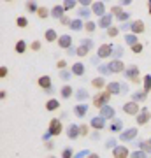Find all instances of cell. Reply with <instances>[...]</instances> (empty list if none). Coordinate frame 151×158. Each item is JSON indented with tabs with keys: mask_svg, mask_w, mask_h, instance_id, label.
I'll return each instance as SVG.
<instances>
[{
	"mask_svg": "<svg viewBox=\"0 0 151 158\" xmlns=\"http://www.w3.org/2000/svg\"><path fill=\"white\" fill-rule=\"evenodd\" d=\"M109 98H111V93H109L107 90L106 91H100V93H97V95L93 97V106L99 107V109L106 107L107 102H109Z\"/></svg>",
	"mask_w": 151,
	"mask_h": 158,
	"instance_id": "cell-1",
	"label": "cell"
},
{
	"mask_svg": "<svg viewBox=\"0 0 151 158\" xmlns=\"http://www.w3.org/2000/svg\"><path fill=\"white\" fill-rule=\"evenodd\" d=\"M111 95H120V91H125L127 90V86L123 85V83H118V81H112V83H109L106 88Z\"/></svg>",
	"mask_w": 151,
	"mask_h": 158,
	"instance_id": "cell-2",
	"label": "cell"
},
{
	"mask_svg": "<svg viewBox=\"0 0 151 158\" xmlns=\"http://www.w3.org/2000/svg\"><path fill=\"white\" fill-rule=\"evenodd\" d=\"M62 121L58 118H55V119H51L49 121V128H48V132H49L51 135H60L62 134Z\"/></svg>",
	"mask_w": 151,
	"mask_h": 158,
	"instance_id": "cell-3",
	"label": "cell"
},
{
	"mask_svg": "<svg viewBox=\"0 0 151 158\" xmlns=\"http://www.w3.org/2000/svg\"><path fill=\"white\" fill-rule=\"evenodd\" d=\"M123 111L127 114H130V116H137V114L141 113V109H139V106H137V102H127V104H125L123 106Z\"/></svg>",
	"mask_w": 151,
	"mask_h": 158,
	"instance_id": "cell-4",
	"label": "cell"
},
{
	"mask_svg": "<svg viewBox=\"0 0 151 158\" xmlns=\"http://www.w3.org/2000/svg\"><path fill=\"white\" fill-rule=\"evenodd\" d=\"M109 69H111V74H120V72H125V65L121 60H112L109 63Z\"/></svg>",
	"mask_w": 151,
	"mask_h": 158,
	"instance_id": "cell-5",
	"label": "cell"
},
{
	"mask_svg": "<svg viewBox=\"0 0 151 158\" xmlns=\"http://www.w3.org/2000/svg\"><path fill=\"white\" fill-rule=\"evenodd\" d=\"M135 137H137V128H128V130H125V132L120 134V139L121 141H134Z\"/></svg>",
	"mask_w": 151,
	"mask_h": 158,
	"instance_id": "cell-6",
	"label": "cell"
},
{
	"mask_svg": "<svg viewBox=\"0 0 151 158\" xmlns=\"http://www.w3.org/2000/svg\"><path fill=\"white\" fill-rule=\"evenodd\" d=\"M112 44H102L100 48H99V58H109L112 53Z\"/></svg>",
	"mask_w": 151,
	"mask_h": 158,
	"instance_id": "cell-7",
	"label": "cell"
},
{
	"mask_svg": "<svg viewBox=\"0 0 151 158\" xmlns=\"http://www.w3.org/2000/svg\"><path fill=\"white\" fill-rule=\"evenodd\" d=\"M67 135L69 139H78L79 135H81V127H78V125H69L67 127Z\"/></svg>",
	"mask_w": 151,
	"mask_h": 158,
	"instance_id": "cell-8",
	"label": "cell"
},
{
	"mask_svg": "<svg viewBox=\"0 0 151 158\" xmlns=\"http://www.w3.org/2000/svg\"><path fill=\"white\" fill-rule=\"evenodd\" d=\"M123 74H125L128 79H134V81H137V79H139V69L135 67V65H130V67H127Z\"/></svg>",
	"mask_w": 151,
	"mask_h": 158,
	"instance_id": "cell-9",
	"label": "cell"
},
{
	"mask_svg": "<svg viewBox=\"0 0 151 158\" xmlns=\"http://www.w3.org/2000/svg\"><path fill=\"white\" fill-rule=\"evenodd\" d=\"M135 118H137V123H139V125L148 123V121H149V111H148V107H142V109H141V113L137 114Z\"/></svg>",
	"mask_w": 151,
	"mask_h": 158,
	"instance_id": "cell-10",
	"label": "cell"
},
{
	"mask_svg": "<svg viewBox=\"0 0 151 158\" xmlns=\"http://www.w3.org/2000/svg\"><path fill=\"white\" fill-rule=\"evenodd\" d=\"M91 128H95V130H102V128H106V119L100 118V116H95V118H91Z\"/></svg>",
	"mask_w": 151,
	"mask_h": 158,
	"instance_id": "cell-11",
	"label": "cell"
},
{
	"mask_svg": "<svg viewBox=\"0 0 151 158\" xmlns=\"http://www.w3.org/2000/svg\"><path fill=\"white\" fill-rule=\"evenodd\" d=\"M91 11L95 12L97 16H106V6H104V2H95L93 6H91Z\"/></svg>",
	"mask_w": 151,
	"mask_h": 158,
	"instance_id": "cell-12",
	"label": "cell"
},
{
	"mask_svg": "<svg viewBox=\"0 0 151 158\" xmlns=\"http://www.w3.org/2000/svg\"><path fill=\"white\" fill-rule=\"evenodd\" d=\"M112 155H114V158H127L128 156V149L125 146H116L112 149Z\"/></svg>",
	"mask_w": 151,
	"mask_h": 158,
	"instance_id": "cell-13",
	"label": "cell"
},
{
	"mask_svg": "<svg viewBox=\"0 0 151 158\" xmlns=\"http://www.w3.org/2000/svg\"><path fill=\"white\" fill-rule=\"evenodd\" d=\"M70 44H72V37H70V35H62V37H58V46H60V48L70 49Z\"/></svg>",
	"mask_w": 151,
	"mask_h": 158,
	"instance_id": "cell-14",
	"label": "cell"
},
{
	"mask_svg": "<svg viewBox=\"0 0 151 158\" xmlns=\"http://www.w3.org/2000/svg\"><path fill=\"white\" fill-rule=\"evenodd\" d=\"M100 118L104 119H114V109L111 107V106H106V107H102L100 109Z\"/></svg>",
	"mask_w": 151,
	"mask_h": 158,
	"instance_id": "cell-15",
	"label": "cell"
},
{
	"mask_svg": "<svg viewBox=\"0 0 151 158\" xmlns=\"http://www.w3.org/2000/svg\"><path fill=\"white\" fill-rule=\"evenodd\" d=\"M130 30H132L135 35H137V34H142V32H144V23L141 21V19H137V21H134L132 25H130Z\"/></svg>",
	"mask_w": 151,
	"mask_h": 158,
	"instance_id": "cell-16",
	"label": "cell"
},
{
	"mask_svg": "<svg viewBox=\"0 0 151 158\" xmlns=\"http://www.w3.org/2000/svg\"><path fill=\"white\" fill-rule=\"evenodd\" d=\"M74 113L78 118H83L84 114L88 113V104H78L76 107H74Z\"/></svg>",
	"mask_w": 151,
	"mask_h": 158,
	"instance_id": "cell-17",
	"label": "cell"
},
{
	"mask_svg": "<svg viewBox=\"0 0 151 158\" xmlns=\"http://www.w3.org/2000/svg\"><path fill=\"white\" fill-rule=\"evenodd\" d=\"M63 12H65V7L63 6H55L51 9V16L53 18H58V19H62L63 18Z\"/></svg>",
	"mask_w": 151,
	"mask_h": 158,
	"instance_id": "cell-18",
	"label": "cell"
},
{
	"mask_svg": "<svg viewBox=\"0 0 151 158\" xmlns=\"http://www.w3.org/2000/svg\"><path fill=\"white\" fill-rule=\"evenodd\" d=\"M111 23H112V16H109V14H106V16L100 18V21H99V25H100L102 28H111Z\"/></svg>",
	"mask_w": 151,
	"mask_h": 158,
	"instance_id": "cell-19",
	"label": "cell"
},
{
	"mask_svg": "<svg viewBox=\"0 0 151 158\" xmlns=\"http://www.w3.org/2000/svg\"><path fill=\"white\" fill-rule=\"evenodd\" d=\"M39 86L44 88V90H48V88L51 90V77L49 76H40L39 77Z\"/></svg>",
	"mask_w": 151,
	"mask_h": 158,
	"instance_id": "cell-20",
	"label": "cell"
},
{
	"mask_svg": "<svg viewBox=\"0 0 151 158\" xmlns=\"http://www.w3.org/2000/svg\"><path fill=\"white\" fill-rule=\"evenodd\" d=\"M121 128H123V121L120 118H114L111 123V132H121Z\"/></svg>",
	"mask_w": 151,
	"mask_h": 158,
	"instance_id": "cell-21",
	"label": "cell"
},
{
	"mask_svg": "<svg viewBox=\"0 0 151 158\" xmlns=\"http://www.w3.org/2000/svg\"><path fill=\"white\" fill-rule=\"evenodd\" d=\"M72 74L74 76H83L84 74V65L81 62H78V63H74L72 65Z\"/></svg>",
	"mask_w": 151,
	"mask_h": 158,
	"instance_id": "cell-22",
	"label": "cell"
},
{
	"mask_svg": "<svg viewBox=\"0 0 151 158\" xmlns=\"http://www.w3.org/2000/svg\"><path fill=\"white\" fill-rule=\"evenodd\" d=\"M60 107V102L55 100V98H51V100H48V104H46V109L48 111H55V109Z\"/></svg>",
	"mask_w": 151,
	"mask_h": 158,
	"instance_id": "cell-23",
	"label": "cell"
},
{
	"mask_svg": "<svg viewBox=\"0 0 151 158\" xmlns=\"http://www.w3.org/2000/svg\"><path fill=\"white\" fill-rule=\"evenodd\" d=\"M125 42L130 44V46H135V44H137V35H135V34H127V35H125Z\"/></svg>",
	"mask_w": 151,
	"mask_h": 158,
	"instance_id": "cell-24",
	"label": "cell"
},
{
	"mask_svg": "<svg viewBox=\"0 0 151 158\" xmlns=\"http://www.w3.org/2000/svg\"><path fill=\"white\" fill-rule=\"evenodd\" d=\"M90 53V48H86V46H78V51H76V55H79V56H86Z\"/></svg>",
	"mask_w": 151,
	"mask_h": 158,
	"instance_id": "cell-25",
	"label": "cell"
},
{
	"mask_svg": "<svg viewBox=\"0 0 151 158\" xmlns=\"http://www.w3.org/2000/svg\"><path fill=\"white\" fill-rule=\"evenodd\" d=\"M70 28L76 30V32H78V30H81V28H83V21H81V19H78V18H76V19H72V23H70Z\"/></svg>",
	"mask_w": 151,
	"mask_h": 158,
	"instance_id": "cell-26",
	"label": "cell"
},
{
	"mask_svg": "<svg viewBox=\"0 0 151 158\" xmlns=\"http://www.w3.org/2000/svg\"><path fill=\"white\" fill-rule=\"evenodd\" d=\"M91 86H95V88H104L106 86V81H104V77H97L91 81Z\"/></svg>",
	"mask_w": 151,
	"mask_h": 158,
	"instance_id": "cell-27",
	"label": "cell"
},
{
	"mask_svg": "<svg viewBox=\"0 0 151 158\" xmlns=\"http://www.w3.org/2000/svg\"><path fill=\"white\" fill-rule=\"evenodd\" d=\"M44 37H46V40H56V32L53 28H49V30H46V34H44Z\"/></svg>",
	"mask_w": 151,
	"mask_h": 158,
	"instance_id": "cell-28",
	"label": "cell"
},
{
	"mask_svg": "<svg viewBox=\"0 0 151 158\" xmlns=\"http://www.w3.org/2000/svg\"><path fill=\"white\" fill-rule=\"evenodd\" d=\"M112 53H114V60H120V58L123 56V48L121 46H114Z\"/></svg>",
	"mask_w": 151,
	"mask_h": 158,
	"instance_id": "cell-29",
	"label": "cell"
},
{
	"mask_svg": "<svg viewBox=\"0 0 151 158\" xmlns=\"http://www.w3.org/2000/svg\"><path fill=\"white\" fill-rule=\"evenodd\" d=\"M60 93H62V97H63V98H69V97L72 95V86H69V85H67V86H63Z\"/></svg>",
	"mask_w": 151,
	"mask_h": 158,
	"instance_id": "cell-30",
	"label": "cell"
},
{
	"mask_svg": "<svg viewBox=\"0 0 151 158\" xmlns=\"http://www.w3.org/2000/svg\"><path fill=\"white\" fill-rule=\"evenodd\" d=\"M25 49H27V42L25 40H18L16 42V53H25Z\"/></svg>",
	"mask_w": 151,
	"mask_h": 158,
	"instance_id": "cell-31",
	"label": "cell"
},
{
	"mask_svg": "<svg viewBox=\"0 0 151 158\" xmlns=\"http://www.w3.org/2000/svg\"><path fill=\"white\" fill-rule=\"evenodd\" d=\"M149 90H151V76L146 74L144 76V93H148Z\"/></svg>",
	"mask_w": 151,
	"mask_h": 158,
	"instance_id": "cell-32",
	"label": "cell"
},
{
	"mask_svg": "<svg viewBox=\"0 0 151 158\" xmlns=\"http://www.w3.org/2000/svg\"><path fill=\"white\" fill-rule=\"evenodd\" d=\"M76 97H78V100H86L88 98V91L84 90V88H81V90H78Z\"/></svg>",
	"mask_w": 151,
	"mask_h": 158,
	"instance_id": "cell-33",
	"label": "cell"
},
{
	"mask_svg": "<svg viewBox=\"0 0 151 158\" xmlns=\"http://www.w3.org/2000/svg\"><path fill=\"white\" fill-rule=\"evenodd\" d=\"M137 144H139V146H141V151H144V153H149V151H151V144H149V142L139 141V142H137Z\"/></svg>",
	"mask_w": 151,
	"mask_h": 158,
	"instance_id": "cell-34",
	"label": "cell"
},
{
	"mask_svg": "<svg viewBox=\"0 0 151 158\" xmlns=\"http://www.w3.org/2000/svg\"><path fill=\"white\" fill-rule=\"evenodd\" d=\"M146 98V93L144 91H135L134 95H132V102H135V100H144Z\"/></svg>",
	"mask_w": 151,
	"mask_h": 158,
	"instance_id": "cell-35",
	"label": "cell"
},
{
	"mask_svg": "<svg viewBox=\"0 0 151 158\" xmlns=\"http://www.w3.org/2000/svg\"><path fill=\"white\" fill-rule=\"evenodd\" d=\"M62 156L63 158H74V151H72V148H65L62 151Z\"/></svg>",
	"mask_w": 151,
	"mask_h": 158,
	"instance_id": "cell-36",
	"label": "cell"
},
{
	"mask_svg": "<svg viewBox=\"0 0 151 158\" xmlns=\"http://www.w3.org/2000/svg\"><path fill=\"white\" fill-rule=\"evenodd\" d=\"M37 14H39V18H48V14H51V12L48 11V7H39Z\"/></svg>",
	"mask_w": 151,
	"mask_h": 158,
	"instance_id": "cell-37",
	"label": "cell"
},
{
	"mask_svg": "<svg viewBox=\"0 0 151 158\" xmlns=\"http://www.w3.org/2000/svg\"><path fill=\"white\" fill-rule=\"evenodd\" d=\"M16 25H18V27H21V28H23V27H27V25H28V21H27V18H23V16H19V18H18V19H16Z\"/></svg>",
	"mask_w": 151,
	"mask_h": 158,
	"instance_id": "cell-38",
	"label": "cell"
},
{
	"mask_svg": "<svg viewBox=\"0 0 151 158\" xmlns=\"http://www.w3.org/2000/svg\"><path fill=\"white\" fill-rule=\"evenodd\" d=\"M118 34H120V28H116V27H111V28L107 30V35L109 37H116Z\"/></svg>",
	"mask_w": 151,
	"mask_h": 158,
	"instance_id": "cell-39",
	"label": "cell"
},
{
	"mask_svg": "<svg viewBox=\"0 0 151 158\" xmlns=\"http://www.w3.org/2000/svg\"><path fill=\"white\" fill-rule=\"evenodd\" d=\"M99 72H100L102 76H106V74H111V69H109V65H100V67H99Z\"/></svg>",
	"mask_w": 151,
	"mask_h": 158,
	"instance_id": "cell-40",
	"label": "cell"
},
{
	"mask_svg": "<svg viewBox=\"0 0 151 158\" xmlns=\"http://www.w3.org/2000/svg\"><path fill=\"white\" fill-rule=\"evenodd\" d=\"M84 28H86V32H93V30L97 28V25L93 21H88L86 25H84Z\"/></svg>",
	"mask_w": 151,
	"mask_h": 158,
	"instance_id": "cell-41",
	"label": "cell"
},
{
	"mask_svg": "<svg viewBox=\"0 0 151 158\" xmlns=\"http://www.w3.org/2000/svg\"><path fill=\"white\" fill-rule=\"evenodd\" d=\"M27 9L30 12H35V11H39V7H37V4H34V2H28L27 4Z\"/></svg>",
	"mask_w": 151,
	"mask_h": 158,
	"instance_id": "cell-42",
	"label": "cell"
},
{
	"mask_svg": "<svg viewBox=\"0 0 151 158\" xmlns=\"http://www.w3.org/2000/svg\"><path fill=\"white\" fill-rule=\"evenodd\" d=\"M63 7H65V11L72 9V7H76V0H67V2L63 4Z\"/></svg>",
	"mask_w": 151,
	"mask_h": 158,
	"instance_id": "cell-43",
	"label": "cell"
},
{
	"mask_svg": "<svg viewBox=\"0 0 151 158\" xmlns=\"http://www.w3.org/2000/svg\"><path fill=\"white\" fill-rule=\"evenodd\" d=\"M123 9H121V6H114V7H112V14H116V18L118 16H120V14H123Z\"/></svg>",
	"mask_w": 151,
	"mask_h": 158,
	"instance_id": "cell-44",
	"label": "cell"
},
{
	"mask_svg": "<svg viewBox=\"0 0 151 158\" xmlns=\"http://www.w3.org/2000/svg\"><path fill=\"white\" fill-rule=\"evenodd\" d=\"M148 155H146L144 151H134L132 153V158H146Z\"/></svg>",
	"mask_w": 151,
	"mask_h": 158,
	"instance_id": "cell-45",
	"label": "cell"
},
{
	"mask_svg": "<svg viewBox=\"0 0 151 158\" xmlns=\"http://www.w3.org/2000/svg\"><path fill=\"white\" fill-rule=\"evenodd\" d=\"M90 14H91V12H90L88 9H86V7H83V9H79V16H83V18H88Z\"/></svg>",
	"mask_w": 151,
	"mask_h": 158,
	"instance_id": "cell-46",
	"label": "cell"
},
{
	"mask_svg": "<svg viewBox=\"0 0 151 158\" xmlns=\"http://www.w3.org/2000/svg\"><path fill=\"white\" fill-rule=\"evenodd\" d=\"M81 44L86 46V48H90V49H91V48H93V40H90V39H83V40H81Z\"/></svg>",
	"mask_w": 151,
	"mask_h": 158,
	"instance_id": "cell-47",
	"label": "cell"
},
{
	"mask_svg": "<svg viewBox=\"0 0 151 158\" xmlns=\"http://www.w3.org/2000/svg\"><path fill=\"white\" fill-rule=\"evenodd\" d=\"M30 48H32L34 51H39L40 49V42H39V40H34V42L30 44Z\"/></svg>",
	"mask_w": 151,
	"mask_h": 158,
	"instance_id": "cell-48",
	"label": "cell"
},
{
	"mask_svg": "<svg viewBox=\"0 0 151 158\" xmlns=\"http://www.w3.org/2000/svg\"><path fill=\"white\" fill-rule=\"evenodd\" d=\"M132 51H134V53H142V44L137 42L135 46H132Z\"/></svg>",
	"mask_w": 151,
	"mask_h": 158,
	"instance_id": "cell-49",
	"label": "cell"
},
{
	"mask_svg": "<svg viewBox=\"0 0 151 158\" xmlns=\"http://www.w3.org/2000/svg\"><path fill=\"white\" fill-rule=\"evenodd\" d=\"M60 77H62L63 81H69V79H70V74H69L67 70H62V72H60Z\"/></svg>",
	"mask_w": 151,
	"mask_h": 158,
	"instance_id": "cell-50",
	"label": "cell"
},
{
	"mask_svg": "<svg viewBox=\"0 0 151 158\" xmlns=\"http://www.w3.org/2000/svg\"><path fill=\"white\" fill-rule=\"evenodd\" d=\"M84 156H90V153L86 151V149H83V151H79V153H78V155H76L74 158H84Z\"/></svg>",
	"mask_w": 151,
	"mask_h": 158,
	"instance_id": "cell-51",
	"label": "cell"
},
{
	"mask_svg": "<svg viewBox=\"0 0 151 158\" xmlns=\"http://www.w3.org/2000/svg\"><path fill=\"white\" fill-rule=\"evenodd\" d=\"M60 23H62V25H70V23H72V19H70V18H67V16H63L62 19H60Z\"/></svg>",
	"mask_w": 151,
	"mask_h": 158,
	"instance_id": "cell-52",
	"label": "cell"
},
{
	"mask_svg": "<svg viewBox=\"0 0 151 158\" xmlns=\"http://www.w3.org/2000/svg\"><path fill=\"white\" fill-rule=\"evenodd\" d=\"M128 12H123V14H120V16H118V19H121V21H127V19H128Z\"/></svg>",
	"mask_w": 151,
	"mask_h": 158,
	"instance_id": "cell-53",
	"label": "cell"
},
{
	"mask_svg": "<svg viewBox=\"0 0 151 158\" xmlns=\"http://www.w3.org/2000/svg\"><path fill=\"white\" fill-rule=\"evenodd\" d=\"M106 148H116V141H114V139L107 141V142H106Z\"/></svg>",
	"mask_w": 151,
	"mask_h": 158,
	"instance_id": "cell-54",
	"label": "cell"
},
{
	"mask_svg": "<svg viewBox=\"0 0 151 158\" xmlns=\"http://www.w3.org/2000/svg\"><path fill=\"white\" fill-rule=\"evenodd\" d=\"M79 127H81V135H86L88 134V127L86 125H79Z\"/></svg>",
	"mask_w": 151,
	"mask_h": 158,
	"instance_id": "cell-55",
	"label": "cell"
},
{
	"mask_svg": "<svg viewBox=\"0 0 151 158\" xmlns=\"http://www.w3.org/2000/svg\"><path fill=\"white\" fill-rule=\"evenodd\" d=\"M7 76V67H0V77H6Z\"/></svg>",
	"mask_w": 151,
	"mask_h": 158,
	"instance_id": "cell-56",
	"label": "cell"
},
{
	"mask_svg": "<svg viewBox=\"0 0 151 158\" xmlns=\"http://www.w3.org/2000/svg\"><path fill=\"white\" fill-rule=\"evenodd\" d=\"M90 4H91V2H90V0H81V6H83V7H88Z\"/></svg>",
	"mask_w": 151,
	"mask_h": 158,
	"instance_id": "cell-57",
	"label": "cell"
},
{
	"mask_svg": "<svg viewBox=\"0 0 151 158\" xmlns=\"http://www.w3.org/2000/svg\"><path fill=\"white\" fill-rule=\"evenodd\" d=\"M58 69H65V60H60L58 62Z\"/></svg>",
	"mask_w": 151,
	"mask_h": 158,
	"instance_id": "cell-58",
	"label": "cell"
},
{
	"mask_svg": "<svg viewBox=\"0 0 151 158\" xmlns=\"http://www.w3.org/2000/svg\"><path fill=\"white\" fill-rule=\"evenodd\" d=\"M86 158H100L97 153H90V156H86Z\"/></svg>",
	"mask_w": 151,
	"mask_h": 158,
	"instance_id": "cell-59",
	"label": "cell"
},
{
	"mask_svg": "<svg viewBox=\"0 0 151 158\" xmlns=\"http://www.w3.org/2000/svg\"><path fill=\"white\" fill-rule=\"evenodd\" d=\"M46 148L48 149H53V142H46Z\"/></svg>",
	"mask_w": 151,
	"mask_h": 158,
	"instance_id": "cell-60",
	"label": "cell"
},
{
	"mask_svg": "<svg viewBox=\"0 0 151 158\" xmlns=\"http://www.w3.org/2000/svg\"><path fill=\"white\" fill-rule=\"evenodd\" d=\"M49 137H51V134H49V132H46V134H44V141H48Z\"/></svg>",
	"mask_w": 151,
	"mask_h": 158,
	"instance_id": "cell-61",
	"label": "cell"
},
{
	"mask_svg": "<svg viewBox=\"0 0 151 158\" xmlns=\"http://www.w3.org/2000/svg\"><path fill=\"white\" fill-rule=\"evenodd\" d=\"M148 4H149V14H151V0H149V2H148Z\"/></svg>",
	"mask_w": 151,
	"mask_h": 158,
	"instance_id": "cell-62",
	"label": "cell"
},
{
	"mask_svg": "<svg viewBox=\"0 0 151 158\" xmlns=\"http://www.w3.org/2000/svg\"><path fill=\"white\" fill-rule=\"evenodd\" d=\"M148 142H149V144H151V139H149V141H148Z\"/></svg>",
	"mask_w": 151,
	"mask_h": 158,
	"instance_id": "cell-63",
	"label": "cell"
}]
</instances>
